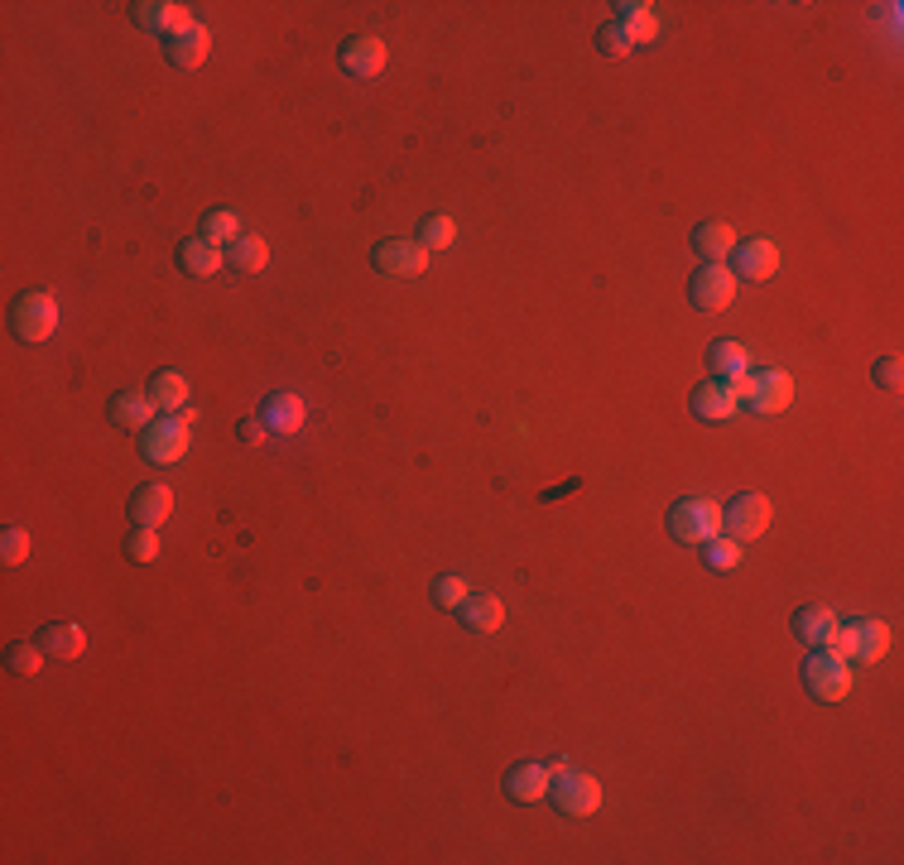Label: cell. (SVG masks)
<instances>
[{
  "label": "cell",
  "instance_id": "16",
  "mask_svg": "<svg viewBox=\"0 0 904 865\" xmlns=\"http://www.w3.org/2000/svg\"><path fill=\"white\" fill-rule=\"evenodd\" d=\"M154 399H150V390H121V394H116L111 399V409H106V419H111L116 423V429H150V423H154Z\"/></svg>",
  "mask_w": 904,
  "mask_h": 865
},
{
  "label": "cell",
  "instance_id": "12",
  "mask_svg": "<svg viewBox=\"0 0 904 865\" xmlns=\"http://www.w3.org/2000/svg\"><path fill=\"white\" fill-rule=\"evenodd\" d=\"M207 48H212V34L203 30V24H189V30H179V34H169L164 39V53H169V63L183 73H193V68H203V58H207Z\"/></svg>",
  "mask_w": 904,
  "mask_h": 865
},
{
  "label": "cell",
  "instance_id": "35",
  "mask_svg": "<svg viewBox=\"0 0 904 865\" xmlns=\"http://www.w3.org/2000/svg\"><path fill=\"white\" fill-rule=\"evenodd\" d=\"M467 596H472V592H467V582H462V577H438V582H433V602L443 606V610H458L462 602H467Z\"/></svg>",
  "mask_w": 904,
  "mask_h": 865
},
{
  "label": "cell",
  "instance_id": "15",
  "mask_svg": "<svg viewBox=\"0 0 904 865\" xmlns=\"http://www.w3.org/2000/svg\"><path fill=\"white\" fill-rule=\"evenodd\" d=\"M136 24L140 30H150V34H179V30H189L193 15L183 6H174V0H140L136 6Z\"/></svg>",
  "mask_w": 904,
  "mask_h": 865
},
{
  "label": "cell",
  "instance_id": "20",
  "mask_svg": "<svg viewBox=\"0 0 904 865\" xmlns=\"http://www.w3.org/2000/svg\"><path fill=\"white\" fill-rule=\"evenodd\" d=\"M458 610H462V625H467V630H476V635H496L501 625H505V606H501L491 592L467 596V602H462Z\"/></svg>",
  "mask_w": 904,
  "mask_h": 865
},
{
  "label": "cell",
  "instance_id": "24",
  "mask_svg": "<svg viewBox=\"0 0 904 865\" xmlns=\"http://www.w3.org/2000/svg\"><path fill=\"white\" fill-rule=\"evenodd\" d=\"M708 361H712V370H717V380H741V376H751V352H746L741 342H712Z\"/></svg>",
  "mask_w": 904,
  "mask_h": 865
},
{
  "label": "cell",
  "instance_id": "27",
  "mask_svg": "<svg viewBox=\"0 0 904 865\" xmlns=\"http://www.w3.org/2000/svg\"><path fill=\"white\" fill-rule=\"evenodd\" d=\"M150 399L159 409H169V414H183V409H189V380H183L179 370H159L150 380Z\"/></svg>",
  "mask_w": 904,
  "mask_h": 865
},
{
  "label": "cell",
  "instance_id": "3",
  "mask_svg": "<svg viewBox=\"0 0 904 865\" xmlns=\"http://www.w3.org/2000/svg\"><path fill=\"white\" fill-rule=\"evenodd\" d=\"M193 409H183V414H169V419H154L150 429H140V452L154 462V467H169V462H179L183 452H189L193 443Z\"/></svg>",
  "mask_w": 904,
  "mask_h": 865
},
{
  "label": "cell",
  "instance_id": "38",
  "mask_svg": "<svg viewBox=\"0 0 904 865\" xmlns=\"http://www.w3.org/2000/svg\"><path fill=\"white\" fill-rule=\"evenodd\" d=\"M236 437H241L246 447H256V443H265V437H270V423H265V414H250V419L236 423Z\"/></svg>",
  "mask_w": 904,
  "mask_h": 865
},
{
  "label": "cell",
  "instance_id": "23",
  "mask_svg": "<svg viewBox=\"0 0 904 865\" xmlns=\"http://www.w3.org/2000/svg\"><path fill=\"white\" fill-rule=\"evenodd\" d=\"M832 625H837V616H832L828 606H799V610H794V635H799L808 649H822V645H828Z\"/></svg>",
  "mask_w": 904,
  "mask_h": 865
},
{
  "label": "cell",
  "instance_id": "22",
  "mask_svg": "<svg viewBox=\"0 0 904 865\" xmlns=\"http://www.w3.org/2000/svg\"><path fill=\"white\" fill-rule=\"evenodd\" d=\"M222 250L203 241V236H189V241L179 246V264H183V274H193V279H207V274H217L222 270Z\"/></svg>",
  "mask_w": 904,
  "mask_h": 865
},
{
  "label": "cell",
  "instance_id": "18",
  "mask_svg": "<svg viewBox=\"0 0 904 865\" xmlns=\"http://www.w3.org/2000/svg\"><path fill=\"white\" fill-rule=\"evenodd\" d=\"M505 793H510V803H539L544 793H549V769L535 765V760H520L505 769Z\"/></svg>",
  "mask_w": 904,
  "mask_h": 865
},
{
  "label": "cell",
  "instance_id": "28",
  "mask_svg": "<svg viewBox=\"0 0 904 865\" xmlns=\"http://www.w3.org/2000/svg\"><path fill=\"white\" fill-rule=\"evenodd\" d=\"M265 423H270L275 433H294L299 423H303L299 394H270V404H265Z\"/></svg>",
  "mask_w": 904,
  "mask_h": 865
},
{
  "label": "cell",
  "instance_id": "5",
  "mask_svg": "<svg viewBox=\"0 0 904 865\" xmlns=\"http://www.w3.org/2000/svg\"><path fill=\"white\" fill-rule=\"evenodd\" d=\"M549 798L563 818H588L602 808V783H596L588 769H563V775L549 779Z\"/></svg>",
  "mask_w": 904,
  "mask_h": 865
},
{
  "label": "cell",
  "instance_id": "4",
  "mask_svg": "<svg viewBox=\"0 0 904 865\" xmlns=\"http://www.w3.org/2000/svg\"><path fill=\"white\" fill-rule=\"evenodd\" d=\"M53 327H58V303H53V294L24 289L15 299V309H10V332H15L24 346H34V342H49Z\"/></svg>",
  "mask_w": 904,
  "mask_h": 865
},
{
  "label": "cell",
  "instance_id": "9",
  "mask_svg": "<svg viewBox=\"0 0 904 865\" xmlns=\"http://www.w3.org/2000/svg\"><path fill=\"white\" fill-rule=\"evenodd\" d=\"M794 399V380L784 370H751L746 376V399L741 404L755 409V414H784Z\"/></svg>",
  "mask_w": 904,
  "mask_h": 865
},
{
  "label": "cell",
  "instance_id": "14",
  "mask_svg": "<svg viewBox=\"0 0 904 865\" xmlns=\"http://www.w3.org/2000/svg\"><path fill=\"white\" fill-rule=\"evenodd\" d=\"M385 44L376 34H356V39H347L342 44V68H347L352 77H380V68H385Z\"/></svg>",
  "mask_w": 904,
  "mask_h": 865
},
{
  "label": "cell",
  "instance_id": "1",
  "mask_svg": "<svg viewBox=\"0 0 904 865\" xmlns=\"http://www.w3.org/2000/svg\"><path fill=\"white\" fill-rule=\"evenodd\" d=\"M828 649L847 663H875L890 649V625L885 620H837L828 635Z\"/></svg>",
  "mask_w": 904,
  "mask_h": 865
},
{
  "label": "cell",
  "instance_id": "26",
  "mask_svg": "<svg viewBox=\"0 0 904 865\" xmlns=\"http://www.w3.org/2000/svg\"><path fill=\"white\" fill-rule=\"evenodd\" d=\"M616 24L626 30L635 44H649V39L659 34V20H655V6H641V0H626V6H616Z\"/></svg>",
  "mask_w": 904,
  "mask_h": 865
},
{
  "label": "cell",
  "instance_id": "31",
  "mask_svg": "<svg viewBox=\"0 0 904 865\" xmlns=\"http://www.w3.org/2000/svg\"><path fill=\"white\" fill-rule=\"evenodd\" d=\"M44 659H49V655H44V645H39V640H34V645H30V640H15V645H10V655H6L10 673H30V678L44 669Z\"/></svg>",
  "mask_w": 904,
  "mask_h": 865
},
{
  "label": "cell",
  "instance_id": "11",
  "mask_svg": "<svg viewBox=\"0 0 904 865\" xmlns=\"http://www.w3.org/2000/svg\"><path fill=\"white\" fill-rule=\"evenodd\" d=\"M727 270L736 274V279H755V284H761V279H775L779 250H775V241H736Z\"/></svg>",
  "mask_w": 904,
  "mask_h": 865
},
{
  "label": "cell",
  "instance_id": "36",
  "mask_svg": "<svg viewBox=\"0 0 904 865\" xmlns=\"http://www.w3.org/2000/svg\"><path fill=\"white\" fill-rule=\"evenodd\" d=\"M0 558H6L10 567L24 563V558H30V534H24V529H6V534H0Z\"/></svg>",
  "mask_w": 904,
  "mask_h": 865
},
{
  "label": "cell",
  "instance_id": "13",
  "mask_svg": "<svg viewBox=\"0 0 904 865\" xmlns=\"http://www.w3.org/2000/svg\"><path fill=\"white\" fill-rule=\"evenodd\" d=\"M688 404H693V414L702 419V423H722V419H731L736 414V394H731V380H702L693 394H688Z\"/></svg>",
  "mask_w": 904,
  "mask_h": 865
},
{
  "label": "cell",
  "instance_id": "32",
  "mask_svg": "<svg viewBox=\"0 0 904 865\" xmlns=\"http://www.w3.org/2000/svg\"><path fill=\"white\" fill-rule=\"evenodd\" d=\"M415 241H419L423 250H448L452 241H458V226H452V217H429V221L419 226Z\"/></svg>",
  "mask_w": 904,
  "mask_h": 865
},
{
  "label": "cell",
  "instance_id": "7",
  "mask_svg": "<svg viewBox=\"0 0 904 865\" xmlns=\"http://www.w3.org/2000/svg\"><path fill=\"white\" fill-rule=\"evenodd\" d=\"M688 299H693L698 313H722V309H731V299H736V274H731L727 264H702V270H693V279H688Z\"/></svg>",
  "mask_w": 904,
  "mask_h": 865
},
{
  "label": "cell",
  "instance_id": "33",
  "mask_svg": "<svg viewBox=\"0 0 904 865\" xmlns=\"http://www.w3.org/2000/svg\"><path fill=\"white\" fill-rule=\"evenodd\" d=\"M126 558H130V563H154V558H159V534H154V529H144V525L130 529Z\"/></svg>",
  "mask_w": 904,
  "mask_h": 865
},
{
  "label": "cell",
  "instance_id": "2",
  "mask_svg": "<svg viewBox=\"0 0 904 865\" xmlns=\"http://www.w3.org/2000/svg\"><path fill=\"white\" fill-rule=\"evenodd\" d=\"M804 688H808V698L814 702H822V707H837V702L852 692V663L822 645L804 659Z\"/></svg>",
  "mask_w": 904,
  "mask_h": 865
},
{
  "label": "cell",
  "instance_id": "21",
  "mask_svg": "<svg viewBox=\"0 0 904 865\" xmlns=\"http://www.w3.org/2000/svg\"><path fill=\"white\" fill-rule=\"evenodd\" d=\"M693 250L702 256V264H722L731 250H736V231L727 221H702L693 231Z\"/></svg>",
  "mask_w": 904,
  "mask_h": 865
},
{
  "label": "cell",
  "instance_id": "37",
  "mask_svg": "<svg viewBox=\"0 0 904 865\" xmlns=\"http://www.w3.org/2000/svg\"><path fill=\"white\" fill-rule=\"evenodd\" d=\"M875 385H881L885 394H900V385H904V366H900V356H885V361H875Z\"/></svg>",
  "mask_w": 904,
  "mask_h": 865
},
{
  "label": "cell",
  "instance_id": "30",
  "mask_svg": "<svg viewBox=\"0 0 904 865\" xmlns=\"http://www.w3.org/2000/svg\"><path fill=\"white\" fill-rule=\"evenodd\" d=\"M702 563H708L712 572H731V567H741V543L736 539H708L702 543Z\"/></svg>",
  "mask_w": 904,
  "mask_h": 865
},
{
  "label": "cell",
  "instance_id": "34",
  "mask_svg": "<svg viewBox=\"0 0 904 865\" xmlns=\"http://www.w3.org/2000/svg\"><path fill=\"white\" fill-rule=\"evenodd\" d=\"M596 48H602L606 58H626V53L635 48V39H631L626 30H621L616 20H611V24H602V30H596Z\"/></svg>",
  "mask_w": 904,
  "mask_h": 865
},
{
  "label": "cell",
  "instance_id": "19",
  "mask_svg": "<svg viewBox=\"0 0 904 865\" xmlns=\"http://www.w3.org/2000/svg\"><path fill=\"white\" fill-rule=\"evenodd\" d=\"M39 645H44L49 659L68 663V659H77L87 649V635H83V625H73V620H49L44 630H39Z\"/></svg>",
  "mask_w": 904,
  "mask_h": 865
},
{
  "label": "cell",
  "instance_id": "8",
  "mask_svg": "<svg viewBox=\"0 0 904 865\" xmlns=\"http://www.w3.org/2000/svg\"><path fill=\"white\" fill-rule=\"evenodd\" d=\"M370 264H376L380 274H390V279H419L423 270H429V250H423L419 241H405V236H390V241H380L376 250H370Z\"/></svg>",
  "mask_w": 904,
  "mask_h": 865
},
{
  "label": "cell",
  "instance_id": "17",
  "mask_svg": "<svg viewBox=\"0 0 904 865\" xmlns=\"http://www.w3.org/2000/svg\"><path fill=\"white\" fill-rule=\"evenodd\" d=\"M169 515H174V490H169V486L150 482V486H140L136 496H130V519L144 525V529H159Z\"/></svg>",
  "mask_w": 904,
  "mask_h": 865
},
{
  "label": "cell",
  "instance_id": "6",
  "mask_svg": "<svg viewBox=\"0 0 904 865\" xmlns=\"http://www.w3.org/2000/svg\"><path fill=\"white\" fill-rule=\"evenodd\" d=\"M717 529H722V505H712L702 496H688L669 510V534L678 543H708Z\"/></svg>",
  "mask_w": 904,
  "mask_h": 865
},
{
  "label": "cell",
  "instance_id": "10",
  "mask_svg": "<svg viewBox=\"0 0 904 865\" xmlns=\"http://www.w3.org/2000/svg\"><path fill=\"white\" fill-rule=\"evenodd\" d=\"M722 525H727V539H736V543L761 539L765 525H770V500L761 496V490H746V496H736L722 510Z\"/></svg>",
  "mask_w": 904,
  "mask_h": 865
},
{
  "label": "cell",
  "instance_id": "25",
  "mask_svg": "<svg viewBox=\"0 0 904 865\" xmlns=\"http://www.w3.org/2000/svg\"><path fill=\"white\" fill-rule=\"evenodd\" d=\"M265 260H270V246L260 236H241V241L226 246V270H236V274H260Z\"/></svg>",
  "mask_w": 904,
  "mask_h": 865
},
{
  "label": "cell",
  "instance_id": "29",
  "mask_svg": "<svg viewBox=\"0 0 904 865\" xmlns=\"http://www.w3.org/2000/svg\"><path fill=\"white\" fill-rule=\"evenodd\" d=\"M241 221H236V212H226V207H217V212H207L203 217V241H212V246H232V241H241Z\"/></svg>",
  "mask_w": 904,
  "mask_h": 865
}]
</instances>
